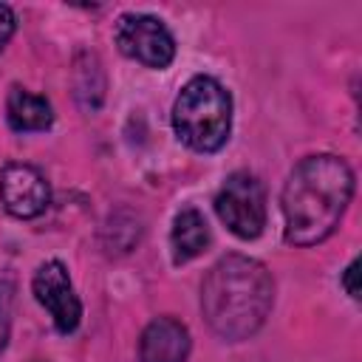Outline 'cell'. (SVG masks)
Here are the masks:
<instances>
[{
    "label": "cell",
    "instance_id": "cell-13",
    "mask_svg": "<svg viewBox=\"0 0 362 362\" xmlns=\"http://www.w3.org/2000/svg\"><path fill=\"white\" fill-rule=\"evenodd\" d=\"M6 339H8V308L0 303V348L6 345Z\"/></svg>",
    "mask_w": 362,
    "mask_h": 362
},
{
    "label": "cell",
    "instance_id": "cell-6",
    "mask_svg": "<svg viewBox=\"0 0 362 362\" xmlns=\"http://www.w3.org/2000/svg\"><path fill=\"white\" fill-rule=\"evenodd\" d=\"M34 297L37 303L51 314L54 325L59 334H71L76 331L79 320H82V303L79 297L74 294V286H71V277H68V269L59 263V260H48L37 269L34 274Z\"/></svg>",
    "mask_w": 362,
    "mask_h": 362
},
{
    "label": "cell",
    "instance_id": "cell-8",
    "mask_svg": "<svg viewBox=\"0 0 362 362\" xmlns=\"http://www.w3.org/2000/svg\"><path fill=\"white\" fill-rule=\"evenodd\" d=\"M189 331L175 317L153 320L139 339V359L141 362H187L189 356Z\"/></svg>",
    "mask_w": 362,
    "mask_h": 362
},
{
    "label": "cell",
    "instance_id": "cell-12",
    "mask_svg": "<svg viewBox=\"0 0 362 362\" xmlns=\"http://www.w3.org/2000/svg\"><path fill=\"white\" fill-rule=\"evenodd\" d=\"M356 274H359V260H351V266L342 272V288L354 297V300H359V286H356Z\"/></svg>",
    "mask_w": 362,
    "mask_h": 362
},
{
    "label": "cell",
    "instance_id": "cell-7",
    "mask_svg": "<svg viewBox=\"0 0 362 362\" xmlns=\"http://www.w3.org/2000/svg\"><path fill=\"white\" fill-rule=\"evenodd\" d=\"M0 198L14 218H37L51 201V189L37 167L11 161L0 170Z\"/></svg>",
    "mask_w": 362,
    "mask_h": 362
},
{
    "label": "cell",
    "instance_id": "cell-9",
    "mask_svg": "<svg viewBox=\"0 0 362 362\" xmlns=\"http://www.w3.org/2000/svg\"><path fill=\"white\" fill-rule=\"evenodd\" d=\"M6 119L17 133H31V130H45L54 122L51 105L45 96L28 93L23 88H11L6 99Z\"/></svg>",
    "mask_w": 362,
    "mask_h": 362
},
{
    "label": "cell",
    "instance_id": "cell-3",
    "mask_svg": "<svg viewBox=\"0 0 362 362\" xmlns=\"http://www.w3.org/2000/svg\"><path fill=\"white\" fill-rule=\"evenodd\" d=\"M173 127L178 139L198 153L221 150L232 127L229 90L212 76H192L173 105Z\"/></svg>",
    "mask_w": 362,
    "mask_h": 362
},
{
    "label": "cell",
    "instance_id": "cell-1",
    "mask_svg": "<svg viewBox=\"0 0 362 362\" xmlns=\"http://www.w3.org/2000/svg\"><path fill=\"white\" fill-rule=\"evenodd\" d=\"M354 195V170L345 158L320 153L303 158L283 187L286 240L291 246L322 243L342 221Z\"/></svg>",
    "mask_w": 362,
    "mask_h": 362
},
{
    "label": "cell",
    "instance_id": "cell-5",
    "mask_svg": "<svg viewBox=\"0 0 362 362\" xmlns=\"http://www.w3.org/2000/svg\"><path fill=\"white\" fill-rule=\"evenodd\" d=\"M119 51L147 68H167L175 57V42L167 25L150 14H122L113 28Z\"/></svg>",
    "mask_w": 362,
    "mask_h": 362
},
{
    "label": "cell",
    "instance_id": "cell-2",
    "mask_svg": "<svg viewBox=\"0 0 362 362\" xmlns=\"http://www.w3.org/2000/svg\"><path fill=\"white\" fill-rule=\"evenodd\" d=\"M274 303V283L269 269L246 255L221 257L201 286V311L209 328L229 339H249L269 317Z\"/></svg>",
    "mask_w": 362,
    "mask_h": 362
},
{
    "label": "cell",
    "instance_id": "cell-10",
    "mask_svg": "<svg viewBox=\"0 0 362 362\" xmlns=\"http://www.w3.org/2000/svg\"><path fill=\"white\" fill-rule=\"evenodd\" d=\"M170 243H173V260L178 266L198 257L209 246V226H206L204 215L198 209H181L173 221Z\"/></svg>",
    "mask_w": 362,
    "mask_h": 362
},
{
    "label": "cell",
    "instance_id": "cell-11",
    "mask_svg": "<svg viewBox=\"0 0 362 362\" xmlns=\"http://www.w3.org/2000/svg\"><path fill=\"white\" fill-rule=\"evenodd\" d=\"M14 25H17V23H14V11H11L8 6H3V3H0V48L11 40Z\"/></svg>",
    "mask_w": 362,
    "mask_h": 362
},
{
    "label": "cell",
    "instance_id": "cell-4",
    "mask_svg": "<svg viewBox=\"0 0 362 362\" xmlns=\"http://www.w3.org/2000/svg\"><path fill=\"white\" fill-rule=\"evenodd\" d=\"M215 212L226 223V229L232 235H238L240 240L257 238L263 232V226H266V192H263V184L246 170L232 173L223 181L221 192L215 195Z\"/></svg>",
    "mask_w": 362,
    "mask_h": 362
}]
</instances>
